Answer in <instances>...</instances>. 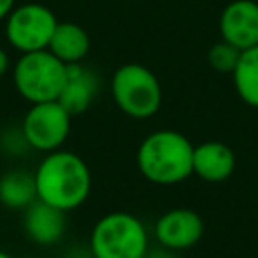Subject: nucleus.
I'll return each mask as SVG.
<instances>
[{"mask_svg":"<svg viewBox=\"0 0 258 258\" xmlns=\"http://www.w3.org/2000/svg\"><path fill=\"white\" fill-rule=\"evenodd\" d=\"M32 173L36 183V200L62 212L81 208L91 196V169L87 161L75 151L60 147L44 153Z\"/></svg>","mask_w":258,"mask_h":258,"instance_id":"1","label":"nucleus"},{"mask_svg":"<svg viewBox=\"0 0 258 258\" xmlns=\"http://www.w3.org/2000/svg\"><path fill=\"white\" fill-rule=\"evenodd\" d=\"M139 173L155 185H177L194 175V143L175 129H157L137 147Z\"/></svg>","mask_w":258,"mask_h":258,"instance_id":"2","label":"nucleus"},{"mask_svg":"<svg viewBox=\"0 0 258 258\" xmlns=\"http://www.w3.org/2000/svg\"><path fill=\"white\" fill-rule=\"evenodd\" d=\"M149 250V232L141 218L129 212L101 216L89 234L91 258H143Z\"/></svg>","mask_w":258,"mask_h":258,"instance_id":"3","label":"nucleus"},{"mask_svg":"<svg viewBox=\"0 0 258 258\" xmlns=\"http://www.w3.org/2000/svg\"><path fill=\"white\" fill-rule=\"evenodd\" d=\"M111 97L121 113L143 121L161 109L163 89L149 67L141 62H125L111 77Z\"/></svg>","mask_w":258,"mask_h":258,"instance_id":"4","label":"nucleus"},{"mask_svg":"<svg viewBox=\"0 0 258 258\" xmlns=\"http://www.w3.org/2000/svg\"><path fill=\"white\" fill-rule=\"evenodd\" d=\"M67 71L69 64L58 60L48 48H44L22 52L12 64L10 73L16 93L24 101L34 105L58 99L67 81Z\"/></svg>","mask_w":258,"mask_h":258,"instance_id":"5","label":"nucleus"},{"mask_svg":"<svg viewBox=\"0 0 258 258\" xmlns=\"http://www.w3.org/2000/svg\"><path fill=\"white\" fill-rule=\"evenodd\" d=\"M58 18L48 6L40 2L16 4L4 20V38L20 54L44 50L48 48Z\"/></svg>","mask_w":258,"mask_h":258,"instance_id":"6","label":"nucleus"},{"mask_svg":"<svg viewBox=\"0 0 258 258\" xmlns=\"http://www.w3.org/2000/svg\"><path fill=\"white\" fill-rule=\"evenodd\" d=\"M71 125L73 115L58 101H46L28 107L20 121V131L32 151L50 153L64 145Z\"/></svg>","mask_w":258,"mask_h":258,"instance_id":"7","label":"nucleus"},{"mask_svg":"<svg viewBox=\"0 0 258 258\" xmlns=\"http://www.w3.org/2000/svg\"><path fill=\"white\" fill-rule=\"evenodd\" d=\"M204 236V220L189 208H173L161 214L153 226L155 242L171 252L194 248Z\"/></svg>","mask_w":258,"mask_h":258,"instance_id":"8","label":"nucleus"},{"mask_svg":"<svg viewBox=\"0 0 258 258\" xmlns=\"http://www.w3.org/2000/svg\"><path fill=\"white\" fill-rule=\"evenodd\" d=\"M218 30L222 40L234 44L240 50L258 44V2L256 0H232L224 6Z\"/></svg>","mask_w":258,"mask_h":258,"instance_id":"9","label":"nucleus"},{"mask_svg":"<svg viewBox=\"0 0 258 258\" xmlns=\"http://www.w3.org/2000/svg\"><path fill=\"white\" fill-rule=\"evenodd\" d=\"M22 230L30 242L38 246H54L67 232V212L36 200L22 214Z\"/></svg>","mask_w":258,"mask_h":258,"instance_id":"10","label":"nucleus"},{"mask_svg":"<svg viewBox=\"0 0 258 258\" xmlns=\"http://www.w3.org/2000/svg\"><path fill=\"white\" fill-rule=\"evenodd\" d=\"M194 175L208 183L226 181L236 169V153L222 141H204L194 145Z\"/></svg>","mask_w":258,"mask_h":258,"instance_id":"11","label":"nucleus"},{"mask_svg":"<svg viewBox=\"0 0 258 258\" xmlns=\"http://www.w3.org/2000/svg\"><path fill=\"white\" fill-rule=\"evenodd\" d=\"M97 95H99L97 75L89 67H85L83 62L69 64L67 81H64V87H62L56 101L75 117V115L85 113L93 105Z\"/></svg>","mask_w":258,"mask_h":258,"instance_id":"12","label":"nucleus"},{"mask_svg":"<svg viewBox=\"0 0 258 258\" xmlns=\"http://www.w3.org/2000/svg\"><path fill=\"white\" fill-rule=\"evenodd\" d=\"M48 50L64 64H79L91 50V36L81 24L58 20L50 36Z\"/></svg>","mask_w":258,"mask_h":258,"instance_id":"13","label":"nucleus"},{"mask_svg":"<svg viewBox=\"0 0 258 258\" xmlns=\"http://www.w3.org/2000/svg\"><path fill=\"white\" fill-rule=\"evenodd\" d=\"M32 202H36V183L32 171L16 167L0 175V206L24 212Z\"/></svg>","mask_w":258,"mask_h":258,"instance_id":"14","label":"nucleus"},{"mask_svg":"<svg viewBox=\"0 0 258 258\" xmlns=\"http://www.w3.org/2000/svg\"><path fill=\"white\" fill-rule=\"evenodd\" d=\"M232 83L242 103L258 109V44L242 50L240 60L232 73Z\"/></svg>","mask_w":258,"mask_h":258,"instance_id":"15","label":"nucleus"},{"mask_svg":"<svg viewBox=\"0 0 258 258\" xmlns=\"http://www.w3.org/2000/svg\"><path fill=\"white\" fill-rule=\"evenodd\" d=\"M240 54H242V50L236 48L234 44H230L226 40H218L208 50V64L218 73L232 75L240 60Z\"/></svg>","mask_w":258,"mask_h":258,"instance_id":"16","label":"nucleus"},{"mask_svg":"<svg viewBox=\"0 0 258 258\" xmlns=\"http://www.w3.org/2000/svg\"><path fill=\"white\" fill-rule=\"evenodd\" d=\"M0 147L8 155H24V151L30 149L26 139H24V135H22V131H20V127L18 129H12V127L4 129L0 133Z\"/></svg>","mask_w":258,"mask_h":258,"instance_id":"17","label":"nucleus"},{"mask_svg":"<svg viewBox=\"0 0 258 258\" xmlns=\"http://www.w3.org/2000/svg\"><path fill=\"white\" fill-rule=\"evenodd\" d=\"M12 71V62H10V54L4 46H0V79L6 77Z\"/></svg>","mask_w":258,"mask_h":258,"instance_id":"18","label":"nucleus"},{"mask_svg":"<svg viewBox=\"0 0 258 258\" xmlns=\"http://www.w3.org/2000/svg\"><path fill=\"white\" fill-rule=\"evenodd\" d=\"M16 6V0H0V22L6 20V16L14 10Z\"/></svg>","mask_w":258,"mask_h":258,"instance_id":"19","label":"nucleus"},{"mask_svg":"<svg viewBox=\"0 0 258 258\" xmlns=\"http://www.w3.org/2000/svg\"><path fill=\"white\" fill-rule=\"evenodd\" d=\"M171 254H173L171 250H165V248H161V246H159L157 250H151V248H149V250H147V254H145L143 258H173Z\"/></svg>","mask_w":258,"mask_h":258,"instance_id":"20","label":"nucleus"},{"mask_svg":"<svg viewBox=\"0 0 258 258\" xmlns=\"http://www.w3.org/2000/svg\"><path fill=\"white\" fill-rule=\"evenodd\" d=\"M0 258H14L12 254H8L6 250H0Z\"/></svg>","mask_w":258,"mask_h":258,"instance_id":"21","label":"nucleus"}]
</instances>
